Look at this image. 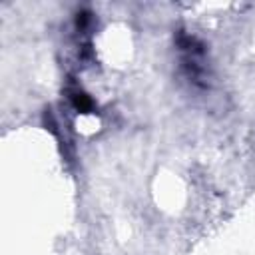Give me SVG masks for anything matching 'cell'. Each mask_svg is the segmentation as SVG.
<instances>
[{
	"mask_svg": "<svg viewBox=\"0 0 255 255\" xmlns=\"http://www.w3.org/2000/svg\"><path fill=\"white\" fill-rule=\"evenodd\" d=\"M175 46L179 52V66L183 76L195 88H207L209 80V62H207V46L193 34L179 30L175 34Z\"/></svg>",
	"mask_w": 255,
	"mask_h": 255,
	"instance_id": "obj_1",
	"label": "cell"
},
{
	"mask_svg": "<svg viewBox=\"0 0 255 255\" xmlns=\"http://www.w3.org/2000/svg\"><path fill=\"white\" fill-rule=\"evenodd\" d=\"M66 94H68V100H70L72 108H74L78 114H92V112L96 110V104H94V100L90 98V94H86L76 82H70V84H68Z\"/></svg>",
	"mask_w": 255,
	"mask_h": 255,
	"instance_id": "obj_2",
	"label": "cell"
}]
</instances>
